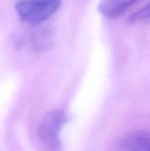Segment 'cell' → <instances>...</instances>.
Listing matches in <instances>:
<instances>
[{
  "mask_svg": "<svg viewBox=\"0 0 150 151\" xmlns=\"http://www.w3.org/2000/svg\"><path fill=\"white\" fill-rule=\"evenodd\" d=\"M61 4L62 0H19L15 9L24 23L35 27L49 19Z\"/></svg>",
  "mask_w": 150,
  "mask_h": 151,
  "instance_id": "cell-1",
  "label": "cell"
},
{
  "mask_svg": "<svg viewBox=\"0 0 150 151\" xmlns=\"http://www.w3.org/2000/svg\"><path fill=\"white\" fill-rule=\"evenodd\" d=\"M139 0H100L99 12L106 18L114 19L125 13Z\"/></svg>",
  "mask_w": 150,
  "mask_h": 151,
  "instance_id": "cell-4",
  "label": "cell"
},
{
  "mask_svg": "<svg viewBox=\"0 0 150 151\" xmlns=\"http://www.w3.org/2000/svg\"><path fill=\"white\" fill-rule=\"evenodd\" d=\"M148 19H150V2L146 5H144L142 8L139 9L138 11L134 12L133 14H131L128 18V22L134 23Z\"/></svg>",
  "mask_w": 150,
  "mask_h": 151,
  "instance_id": "cell-6",
  "label": "cell"
},
{
  "mask_svg": "<svg viewBox=\"0 0 150 151\" xmlns=\"http://www.w3.org/2000/svg\"><path fill=\"white\" fill-rule=\"evenodd\" d=\"M50 33L44 29H35L29 32L21 42L22 46L33 52H39L45 50L50 43Z\"/></svg>",
  "mask_w": 150,
  "mask_h": 151,
  "instance_id": "cell-5",
  "label": "cell"
},
{
  "mask_svg": "<svg viewBox=\"0 0 150 151\" xmlns=\"http://www.w3.org/2000/svg\"><path fill=\"white\" fill-rule=\"evenodd\" d=\"M69 121V115L59 110H54L49 111L42 119L39 129L38 134L42 142L50 150H57L59 149L60 134L63 127Z\"/></svg>",
  "mask_w": 150,
  "mask_h": 151,
  "instance_id": "cell-2",
  "label": "cell"
},
{
  "mask_svg": "<svg viewBox=\"0 0 150 151\" xmlns=\"http://www.w3.org/2000/svg\"><path fill=\"white\" fill-rule=\"evenodd\" d=\"M118 151H150V131H137L126 135Z\"/></svg>",
  "mask_w": 150,
  "mask_h": 151,
  "instance_id": "cell-3",
  "label": "cell"
}]
</instances>
